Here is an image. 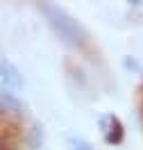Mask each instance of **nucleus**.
Here are the masks:
<instances>
[{
	"instance_id": "1",
	"label": "nucleus",
	"mask_w": 143,
	"mask_h": 150,
	"mask_svg": "<svg viewBox=\"0 0 143 150\" xmlns=\"http://www.w3.org/2000/svg\"><path fill=\"white\" fill-rule=\"evenodd\" d=\"M37 7L41 11L43 21L48 23V28L55 32V37L61 43H66L73 50H86L89 48V32L75 16H70L66 9H61L55 2H39Z\"/></svg>"
},
{
	"instance_id": "2",
	"label": "nucleus",
	"mask_w": 143,
	"mask_h": 150,
	"mask_svg": "<svg viewBox=\"0 0 143 150\" xmlns=\"http://www.w3.org/2000/svg\"><path fill=\"white\" fill-rule=\"evenodd\" d=\"M98 130L102 134L105 143H109V146H120L125 141V125L116 114H102L98 118Z\"/></svg>"
},
{
	"instance_id": "3",
	"label": "nucleus",
	"mask_w": 143,
	"mask_h": 150,
	"mask_svg": "<svg viewBox=\"0 0 143 150\" xmlns=\"http://www.w3.org/2000/svg\"><path fill=\"white\" fill-rule=\"evenodd\" d=\"M0 114L2 116H9L14 121H18V118L25 116L23 100L16 96V91H11V89H7V86H2V84H0Z\"/></svg>"
},
{
	"instance_id": "4",
	"label": "nucleus",
	"mask_w": 143,
	"mask_h": 150,
	"mask_svg": "<svg viewBox=\"0 0 143 150\" xmlns=\"http://www.w3.org/2000/svg\"><path fill=\"white\" fill-rule=\"evenodd\" d=\"M0 82H2V86H7L11 91H23L25 89V77L18 71V66L2 55H0Z\"/></svg>"
},
{
	"instance_id": "5",
	"label": "nucleus",
	"mask_w": 143,
	"mask_h": 150,
	"mask_svg": "<svg viewBox=\"0 0 143 150\" xmlns=\"http://www.w3.org/2000/svg\"><path fill=\"white\" fill-rule=\"evenodd\" d=\"M43 139H46V132H43V125H41V123H32V125H27L25 132H23V143L32 150L41 148V146H43Z\"/></svg>"
},
{
	"instance_id": "6",
	"label": "nucleus",
	"mask_w": 143,
	"mask_h": 150,
	"mask_svg": "<svg viewBox=\"0 0 143 150\" xmlns=\"http://www.w3.org/2000/svg\"><path fill=\"white\" fill-rule=\"evenodd\" d=\"M68 148L70 150H95L91 143L82 137H68Z\"/></svg>"
},
{
	"instance_id": "7",
	"label": "nucleus",
	"mask_w": 143,
	"mask_h": 150,
	"mask_svg": "<svg viewBox=\"0 0 143 150\" xmlns=\"http://www.w3.org/2000/svg\"><path fill=\"white\" fill-rule=\"evenodd\" d=\"M123 66L130 71V73H143L141 64H139V62H136L132 55H125V57H123Z\"/></svg>"
},
{
	"instance_id": "8",
	"label": "nucleus",
	"mask_w": 143,
	"mask_h": 150,
	"mask_svg": "<svg viewBox=\"0 0 143 150\" xmlns=\"http://www.w3.org/2000/svg\"><path fill=\"white\" fill-rule=\"evenodd\" d=\"M141 123H143V109H141Z\"/></svg>"
}]
</instances>
